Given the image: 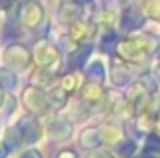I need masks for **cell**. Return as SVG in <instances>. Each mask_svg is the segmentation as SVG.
Listing matches in <instances>:
<instances>
[{
  "instance_id": "obj_14",
  "label": "cell",
  "mask_w": 160,
  "mask_h": 158,
  "mask_svg": "<svg viewBox=\"0 0 160 158\" xmlns=\"http://www.w3.org/2000/svg\"><path fill=\"white\" fill-rule=\"evenodd\" d=\"M155 130H157V132H160V117L157 119V126H155Z\"/></svg>"
},
{
  "instance_id": "obj_12",
  "label": "cell",
  "mask_w": 160,
  "mask_h": 158,
  "mask_svg": "<svg viewBox=\"0 0 160 158\" xmlns=\"http://www.w3.org/2000/svg\"><path fill=\"white\" fill-rule=\"evenodd\" d=\"M8 151H9V149H8V147H6V145L2 143V145H0V158L6 156V155H8Z\"/></svg>"
},
{
  "instance_id": "obj_5",
  "label": "cell",
  "mask_w": 160,
  "mask_h": 158,
  "mask_svg": "<svg viewBox=\"0 0 160 158\" xmlns=\"http://www.w3.org/2000/svg\"><path fill=\"white\" fill-rule=\"evenodd\" d=\"M101 97H102V89H101L99 84L88 82V84L82 87V99H84L86 102H93V104H95V101H99Z\"/></svg>"
},
{
  "instance_id": "obj_3",
  "label": "cell",
  "mask_w": 160,
  "mask_h": 158,
  "mask_svg": "<svg viewBox=\"0 0 160 158\" xmlns=\"http://www.w3.org/2000/svg\"><path fill=\"white\" fill-rule=\"evenodd\" d=\"M73 134V123L67 119H50L48 123V136L52 140H67Z\"/></svg>"
},
{
  "instance_id": "obj_8",
  "label": "cell",
  "mask_w": 160,
  "mask_h": 158,
  "mask_svg": "<svg viewBox=\"0 0 160 158\" xmlns=\"http://www.w3.org/2000/svg\"><path fill=\"white\" fill-rule=\"evenodd\" d=\"M88 158H116V156H114L108 149H95Z\"/></svg>"
},
{
  "instance_id": "obj_1",
  "label": "cell",
  "mask_w": 160,
  "mask_h": 158,
  "mask_svg": "<svg viewBox=\"0 0 160 158\" xmlns=\"http://www.w3.org/2000/svg\"><path fill=\"white\" fill-rule=\"evenodd\" d=\"M22 101H24V106L36 114V116H43L48 112V106H50V101H48V95H45L39 87H28L24 93H22Z\"/></svg>"
},
{
  "instance_id": "obj_11",
  "label": "cell",
  "mask_w": 160,
  "mask_h": 158,
  "mask_svg": "<svg viewBox=\"0 0 160 158\" xmlns=\"http://www.w3.org/2000/svg\"><path fill=\"white\" fill-rule=\"evenodd\" d=\"M22 158H43L41 156L39 151H36V149H32V151H28V153H24L22 155Z\"/></svg>"
},
{
  "instance_id": "obj_2",
  "label": "cell",
  "mask_w": 160,
  "mask_h": 158,
  "mask_svg": "<svg viewBox=\"0 0 160 158\" xmlns=\"http://www.w3.org/2000/svg\"><path fill=\"white\" fill-rule=\"evenodd\" d=\"M17 128H19V132H21V136H22V141H26V143H34V141H38L41 138L39 123L32 117L22 119V121L17 125Z\"/></svg>"
},
{
  "instance_id": "obj_6",
  "label": "cell",
  "mask_w": 160,
  "mask_h": 158,
  "mask_svg": "<svg viewBox=\"0 0 160 158\" xmlns=\"http://www.w3.org/2000/svg\"><path fill=\"white\" fill-rule=\"evenodd\" d=\"M67 89L65 87H54L48 91V101H50V106L54 108H63L65 102H67Z\"/></svg>"
},
{
  "instance_id": "obj_7",
  "label": "cell",
  "mask_w": 160,
  "mask_h": 158,
  "mask_svg": "<svg viewBox=\"0 0 160 158\" xmlns=\"http://www.w3.org/2000/svg\"><path fill=\"white\" fill-rule=\"evenodd\" d=\"M22 143V136H21V132H19V128L15 126V128H8L6 130V138H4V145L11 151V149H15L17 145H21Z\"/></svg>"
},
{
  "instance_id": "obj_4",
  "label": "cell",
  "mask_w": 160,
  "mask_h": 158,
  "mask_svg": "<svg viewBox=\"0 0 160 158\" xmlns=\"http://www.w3.org/2000/svg\"><path fill=\"white\" fill-rule=\"evenodd\" d=\"M101 140H102L101 132H99L97 128H93V126L84 128L82 134H80V145H82L84 149H88V151H93V149L101 143Z\"/></svg>"
},
{
  "instance_id": "obj_10",
  "label": "cell",
  "mask_w": 160,
  "mask_h": 158,
  "mask_svg": "<svg viewBox=\"0 0 160 158\" xmlns=\"http://www.w3.org/2000/svg\"><path fill=\"white\" fill-rule=\"evenodd\" d=\"M56 158H78V153L75 149H62V151H58Z\"/></svg>"
},
{
  "instance_id": "obj_9",
  "label": "cell",
  "mask_w": 160,
  "mask_h": 158,
  "mask_svg": "<svg viewBox=\"0 0 160 158\" xmlns=\"http://www.w3.org/2000/svg\"><path fill=\"white\" fill-rule=\"evenodd\" d=\"M62 87H65L67 91H73V89L77 87V78H75L73 75L65 77V78H63V84H62Z\"/></svg>"
},
{
  "instance_id": "obj_13",
  "label": "cell",
  "mask_w": 160,
  "mask_h": 158,
  "mask_svg": "<svg viewBox=\"0 0 160 158\" xmlns=\"http://www.w3.org/2000/svg\"><path fill=\"white\" fill-rule=\"evenodd\" d=\"M4 101H6V95H4V91H2V87H0V106L4 104Z\"/></svg>"
}]
</instances>
